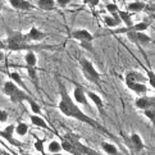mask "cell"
<instances>
[{
    "label": "cell",
    "mask_w": 155,
    "mask_h": 155,
    "mask_svg": "<svg viewBox=\"0 0 155 155\" xmlns=\"http://www.w3.org/2000/svg\"><path fill=\"white\" fill-rule=\"evenodd\" d=\"M59 95H60V100L58 103V109L60 110L62 114H64L65 117H68V118H73L76 120H80L82 123L88 124L90 127H94V128H96V130H100L103 134L108 135L115 140V136L112 134V132L105 130L101 124H99L96 120H94L92 118L88 117L86 113L82 112L81 108L78 107V104L73 100V97L69 96L68 91L65 90V87L62 82H59Z\"/></svg>",
    "instance_id": "cell-1"
},
{
    "label": "cell",
    "mask_w": 155,
    "mask_h": 155,
    "mask_svg": "<svg viewBox=\"0 0 155 155\" xmlns=\"http://www.w3.org/2000/svg\"><path fill=\"white\" fill-rule=\"evenodd\" d=\"M2 48H5L12 51H22V50L28 51V50H37V49L38 50L45 49L40 45H32L28 41V38H27L26 34H22L19 31H10L7 38V42Z\"/></svg>",
    "instance_id": "cell-2"
},
{
    "label": "cell",
    "mask_w": 155,
    "mask_h": 155,
    "mask_svg": "<svg viewBox=\"0 0 155 155\" xmlns=\"http://www.w3.org/2000/svg\"><path fill=\"white\" fill-rule=\"evenodd\" d=\"M3 94L5 96H8L10 100L15 104H22L23 101H28L31 96L26 90H23L21 86H18L15 82L9 80L4 82L3 85Z\"/></svg>",
    "instance_id": "cell-3"
},
{
    "label": "cell",
    "mask_w": 155,
    "mask_h": 155,
    "mask_svg": "<svg viewBox=\"0 0 155 155\" xmlns=\"http://www.w3.org/2000/svg\"><path fill=\"white\" fill-rule=\"evenodd\" d=\"M80 68L82 71V74L85 76V78L88 82H91L94 85H100V82H101L100 73L95 68V65L92 64L91 60H88L85 57L80 58Z\"/></svg>",
    "instance_id": "cell-4"
},
{
    "label": "cell",
    "mask_w": 155,
    "mask_h": 155,
    "mask_svg": "<svg viewBox=\"0 0 155 155\" xmlns=\"http://www.w3.org/2000/svg\"><path fill=\"white\" fill-rule=\"evenodd\" d=\"M63 137L67 138L68 141H71L72 143H73V146L76 147L78 155H101L100 153L92 150L91 147H88L87 145H85V143L81 141V136H78L77 134H73V132H67Z\"/></svg>",
    "instance_id": "cell-5"
},
{
    "label": "cell",
    "mask_w": 155,
    "mask_h": 155,
    "mask_svg": "<svg viewBox=\"0 0 155 155\" xmlns=\"http://www.w3.org/2000/svg\"><path fill=\"white\" fill-rule=\"evenodd\" d=\"M126 37H127V40H128L130 42H132L134 45H136L138 48L146 46L153 41L151 37L149 36L147 34H145V31H131V32H127Z\"/></svg>",
    "instance_id": "cell-6"
},
{
    "label": "cell",
    "mask_w": 155,
    "mask_h": 155,
    "mask_svg": "<svg viewBox=\"0 0 155 155\" xmlns=\"http://www.w3.org/2000/svg\"><path fill=\"white\" fill-rule=\"evenodd\" d=\"M149 22L142 21L138 22V23H134L132 26H124V27H118V28H114L112 32L114 35H126L127 32L131 31H146L149 28Z\"/></svg>",
    "instance_id": "cell-7"
},
{
    "label": "cell",
    "mask_w": 155,
    "mask_h": 155,
    "mask_svg": "<svg viewBox=\"0 0 155 155\" xmlns=\"http://www.w3.org/2000/svg\"><path fill=\"white\" fill-rule=\"evenodd\" d=\"M155 105V95H142L135 99V108L137 110H146Z\"/></svg>",
    "instance_id": "cell-8"
},
{
    "label": "cell",
    "mask_w": 155,
    "mask_h": 155,
    "mask_svg": "<svg viewBox=\"0 0 155 155\" xmlns=\"http://www.w3.org/2000/svg\"><path fill=\"white\" fill-rule=\"evenodd\" d=\"M130 91L136 94L137 96H142V95H147L149 92V87L146 84L143 82H126L124 84Z\"/></svg>",
    "instance_id": "cell-9"
},
{
    "label": "cell",
    "mask_w": 155,
    "mask_h": 155,
    "mask_svg": "<svg viewBox=\"0 0 155 155\" xmlns=\"http://www.w3.org/2000/svg\"><path fill=\"white\" fill-rule=\"evenodd\" d=\"M87 94L84 90V87L80 86V85H76L73 88V100L78 104V105H85L87 107L88 101H87Z\"/></svg>",
    "instance_id": "cell-10"
},
{
    "label": "cell",
    "mask_w": 155,
    "mask_h": 155,
    "mask_svg": "<svg viewBox=\"0 0 155 155\" xmlns=\"http://www.w3.org/2000/svg\"><path fill=\"white\" fill-rule=\"evenodd\" d=\"M87 97L90 99V100L92 101V104L96 107L97 109V112L100 113L103 117H105L107 115V113H105V107H104V101H103V99L100 97V95H97L96 92H94V91H87Z\"/></svg>",
    "instance_id": "cell-11"
},
{
    "label": "cell",
    "mask_w": 155,
    "mask_h": 155,
    "mask_svg": "<svg viewBox=\"0 0 155 155\" xmlns=\"http://www.w3.org/2000/svg\"><path fill=\"white\" fill-rule=\"evenodd\" d=\"M103 22L104 25L109 27V28H118V27L122 25V21L118 13H113V14H105L103 17Z\"/></svg>",
    "instance_id": "cell-12"
},
{
    "label": "cell",
    "mask_w": 155,
    "mask_h": 155,
    "mask_svg": "<svg viewBox=\"0 0 155 155\" xmlns=\"http://www.w3.org/2000/svg\"><path fill=\"white\" fill-rule=\"evenodd\" d=\"M71 38H73V40H77V41H92L94 40V36L90 31H87V30H76L73 31L72 34L69 35Z\"/></svg>",
    "instance_id": "cell-13"
},
{
    "label": "cell",
    "mask_w": 155,
    "mask_h": 155,
    "mask_svg": "<svg viewBox=\"0 0 155 155\" xmlns=\"http://www.w3.org/2000/svg\"><path fill=\"white\" fill-rule=\"evenodd\" d=\"M130 140H131V145L136 153H140L145 149V142H143L140 134H137V132H131Z\"/></svg>",
    "instance_id": "cell-14"
},
{
    "label": "cell",
    "mask_w": 155,
    "mask_h": 155,
    "mask_svg": "<svg viewBox=\"0 0 155 155\" xmlns=\"http://www.w3.org/2000/svg\"><path fill=\"white\" fill-rule=\"evenodd\" d=\"M126 82H143V84H146L147 77L137 71H128L124 74V84Z\"/></svg>",
    "instance_id": "cell-15"
},
{
    "label": "cell",
    "mask_w": 155,
    "mask_h": 155,
    "mask_svg": "<svg viewBox=\"0 0 155 155\" xmlns=\"http://www.w3.org/2000/svg\"><path fill=\"white\" fill-rule=\"evenodd\" d=\"M26 36H27V38H28L30 42H31V41L40 42V41H42V40H45L48 35H46L44 31L36 28V27H32V28L26 34Z\"/></svg>",
    "instance_id": "cell-16"
},
{
    "label": "cell",
    "mask_w": 155,
    "mask_h": 155,
    "mask_svg": "<svg viewBox=\"0 0 155 155\" xmlns=\"http://www.w3.org/2000/svg\"><path fill=\"white\" fill-rule=\"evenodd\" d=\"M9 4L12 5V8L22 10V12H27V10H32L35 9V7L32 5L30 2L27 0H9Z\"/></svg>",
    "instance_id": "cell-17"
},
{
    "label": "cell",
    "mask_w": 155,
    "mask_h": 155,
    "mask_svg": "<svg viewBox=\"0 0 155 155\" xmlns=\"http://www.w3.org/2000/svg\"><path fill=\"white\" fill-rule=\"evenodd\" d=\"M147 9H149L147 4L143 2H140V0L127 4V10H128L130 13H140V12H145Z\"/></svg>",
    "instance_id": "cell-18"
},
{
    "label": "cell",
    "mask_w": 155,
    "mask_h": 155,
    "mask_svg": "<svg viewBox=\"0 0 155 155\" xmlns=\"http://www.w3.org/2000/svg\"><path fill=\"white\" fill-rule=\"evenodd\" d=\"M30 120H31V123L34 126H36V127H40V128H42V130H50V127H49V124L46 123V120L42 118V115L32 113L30 115Z\"/></svg>",
    "instance_id": "cell-19"
},
{
    "label": "cell",
    "mask_w": 155,
    "mask_h": 155,
    "mask_svg": "<svg viewBox=\"0 0 155 155\" xmlns=\"http://www.w3.org/2000/svg\"><path fill=\"white\" fill-rule=\"evenodd\" d=\"M100 147L107 155H119V150H118L117 145H114V143H112V142L101 141L100 142Z\"/></svg>",
    "instance_id": "cell-20"
},
{
    "label": "cell",
    "mask_w": 155,
    "mask_h": 155,
    "mask_svg": "<svg viewBox=\"0 0 155 155\" xmlns=\"http://www.w3.org/2000/svg\"><path fill=\"white\" fill-rule=\"evenodd\" d=\"M55 4H57L55 0H37V7L40 9H42V10H46V12H49V10H54Z\"/></svg>",
    "instance_id": "cell-21"
},
{
    "label": "cell",
    "mask_w": 155,
    "mask_h": 155,
    "mask_svg": "<svg viewBox=\"0 0 155 155\" xmlns=\"http://www.w3.org/2000/svg\"><path fill=\"white\" fill-rule=\"evenodd\" d=\"M25 63L26 65H30V67H36L37 65V57L34 53V50H28L25 54Z\"/></svg>",
    "instance_id": "cell-22"
},
{
    "label": "cell",
    "mask_w": 155,
    "mask_h": 155,
    "mask_svg": "<svg viewBox=\"0 0 155 155\" xmlns=\"http://www.w3.org/2000/svg\"><path fill=\"white\" fill-rule=\"evenodd\" d=\"M118 14H119V17H120L122 23H123L124 26H132V25H134L132 18H131V13L128 12V10H120L119 9Z\"/></svg>",
    "instance_id": "cell-23"
},
{
    "label": "cell",
    "mask_w": 155,
    "mask_h": 155,
    "mask_svg": "<svg viewBox=\"0 0 155 155\" xmlns=\"http://www.w3.org/2000/svg\"><path fill=\"white\" fill-rule=\"evenodd\" d=\"M141 67L145 69V74L147 77V82L150 84L151 88L155 90V72L151 68H149V67H146V65H143V64H141Z\"/></svg>",
    "instance_id": "cell-24"
},
{
    "label": "cell",
    "mask_w": 155,
    "mask_h": 155,
    "mask_svg": "<svg viewBox=\"0 0 155 155\" xmlns=\"http://www.w3.org/2000/svg\"><path fill=\"white\" fill-rule=\"evenodd\" d=\"M141 113L143 114V117L150 122L151 126L155 127V105H154V107H151V108L146 109V110H142Z\"/></svg>",
    "instance_id": "cell-25"
},
{
    "label": "cell",
    "mask_w": 155,
    "mask_h": 155,
    "mask_svg": "<svg viewBox=\"0 0 155 155\" xmlns=\"http://www.w3.org/2000/svg\"><path fill=\"white\" fill-rule=\"evenodd\" d=\"M9 78L12 80L13 82H15V84H17L18 86H21L22 88H23V90H26L27 91V87L25 86V82L22 81V78H21V74L18 73V72H9Z\"/></svg>",
    "instance_id": "cell-26"
},
{
    "label": "cell",
    "mask_w": 155,
    "mask_h": 155,
    "mask_svg": "<svg viewBox=\"0 0 155 155\" xmlns=\"http://www.w3.org/2000/svg\"><path fill=\"white\" fill-rule=\"evenodd\" d=\"M25 68L28 73V77L32 80V82L37 86L38 85V81H37V67H30V65H25Z\"/></svg>",
    "instance_id": "cell-27"
},
{
    "label": "cell",
    "mask_w": 155,
    "mask_h": 155,
    "mask_svg": "<svg viewBox=\"0 0 155 155\" xmlns=\"http://www.w3.org/2000/svg\"><path fill=\"white\" fill-rule=\"evenodd\" d=\"M27 132H28V124L27 123L21 122V123L15 124V135L17 136H26Z\"/></svg>",
    "instance_id": "cell-28"
},
{
    "label": "cell",
    "mask_w": 155,
    "mask_h": 155,
    "mask_svg": "<svg viewBox=\"0 0 155 155\" xmlns=\"http://www.w3.org/2000/svg\"><path fill=\"white\" fill-rule=\"evenodd\" d=\"M48 150H49V153H50V154H53V153H60L63 150L62 143H60L59 141H57V140H53V141L49 142Z\"/></svg>",
    "instance_id": "cell-29"
},
{
    "label": "cell",
    "mask_w": 155,
    "mask_h": 155,
    "mask_svg": "<svg viewBox=\"0 0 155 155\" xmlns=\"http://www.w3.org/2000/svg\"><path fill=\"white\" fill-rule=\"evenodd\" d=\"M28 104H30V108H31V112H32V113H34V114H38V115H42L41 107H40V105H38L32 97L28 100Z\"/></svg>",
    "instance_id": "cell-30"
},
{
    "label": "cell",
    "mask_w": 155,
    "mask_h": 155,
    "mask_svg": "<svg viewBox=\"0 0 155 155\" xmlns=\"http://www.w3.org/2000/svg\"><path fill=\"white\" fill-rule=\"evenodd\" d=\"M34 147L36 149V151H38L41 155H45V146H44V140L41 138H36L34 142Z\"/></svg>",
    "instance_id": "cell-31"
},
{
    "label": "cell",
    "mask_w": 155,
    "mask_h": 155,
    "mask_svg": "<svg viewBox=\"0 0 155 155\" xmlns=\"http://www.w3.org/2000/svg\"><path fill=\"white\" fill-rule=\"evenodd\" d=\"M80 46L82 49H85L86 51L94 53V46H92V41H80Z\"/></svg>",
    "instance_id": "cell-32"
},
{
    "label": "cell",
    "mask_w": 155,
    "mask_h": 155,
    "mask_svg": "<svg viewBox=\"0 0 155 155\" xmlns=\"http://www.w3.org/2000/svg\"><path fill=\"white\" fill-rule=\"evenodd\" d=\"M105 9H107L110 14H113V13H118V12H119L118 5H117V4H114V3H108L107 5H105Z\"/></svg>",
    "instance_id": "cell-33"
},
{
    "label": "cell",
    "mask_w": 155,
    "mask_h": 155,
    "mask_svg": "<svg viewBox=\"0 0 155 155\" xmlns=\"http://www.w3.org/2000/svg\"><path fill=\"white\" fill-rule=\"evenodd\" d=\"M9 118V114L7 110H3V109H0V123H4V122H7Z\"/></svg>",
    "instance_id": "cell-34"
},
{
    "label": "cell",
    "mask_w": 155,
    "mask_h": 155,
    "mask_svg": "<svg viewBox=\"0 0 155 155\" xmlns=\"http://www.w3.org/2000/svg\"><path fill=\"white\" fill-rule=\"evenodd\" d=\"M82 2H84V4L88 5V7L94 8V7H96V5H99V3H100V0H82Z\"/></svg>",
    "instance_id": "cell-35"
},
{
    "label": "cell",
    "mask_w": 155,
    "mask_h": 155,
    "mask_svg": "<svg viewBox=\"0 0 155 155\" xmlns=\"http://www.w3.org/2000/svg\"><path fill=\"white\" fill-rule=\"evenodd\" d=\"M57 5H59L60 8H65L68 4H71V0H55Z\"/></svg>",
    "instance_id": "cell-36"
},
{
    "label": "cell",
    "mask_w": 155,
    "mask_h": 155,
    "mask_svg": "<svg viewBox=\"0 0 155 155\" xmlns=\"http://www.w3.org/2000/svg\"><path fill=\"white\" fill-rule=\"evenodd\" d=\"M4 58H5V55H4V51L2 50V49H0V62H2V60H4Z\"/></svg>",
    "instance_id": "cell-37"
},
{
    "label": "cell",
    "mask_w": 155,
    "mask_h": 155,
    "mask_svg": "<svg viewBox=\"0 0 155 155\" xmlns=\"http://www.w3.org/2000/svg\"><path fill=\"white\" fill-rule=\"evenodd\" d=\"M2 153H3V155H12V154H9L7 150H4V149H2Z\"/></svg>",
    "instance_id": "cell-38"
},
{
    "label": "cell",
    "mask_w": 155,
    "mask_h": 155,
    "mask_svg": "<svg viewBox=\"0 0 155 155\" xmlns=\"http://www.w3.org/2000/svg\"><path fill=\"white\" fill-rule=\"evenodd\" d=\"M50 155H63V154H60V153H53V154H50Z\"/></svg>",
    "instance_id": "cell-39"
},
{
    "label": "cell",
    "mask_w": 155,
    "mask_h": 155,
    "mask_svg": "<svg viewBox=\"0 0 155 155\" xmlns=\"http://www.w3.org/2000/svg\"><path fill=\"white\" fill-rule=\"evenodd\" d=\"M23 155H34V154H23Z\"/></svg>",
    "instance_id": "cell-40"
},
{
    "label": "cell",
    "mask_w": 155,
    "mask_h": 155,
    "mask_svg": "<svg viewBox=\"0 0 155 155\" xmlns=\"http://www.w3.org/2000/svg\"><path fill=\"white\" fill-rule=\"evenodd\" d=\"M0 10H2V3H0Z\"/></svg>",
    "instance_id": "cell-41"
},
{
    "label": "cell",
    "mask_w": 155,
    "mask_h": 155,
    "mask_svg": "<svg viewBox=\"0 0 155 155\" xmlns=\"http://www.w3.org/2000/svg\"><path fill=\"white\" fill-rule=\"evenodd\" d=\"M0 49H2V46H0Z\"/></svg>",
    "instance_id": "cell-42"
}]
</instances>
